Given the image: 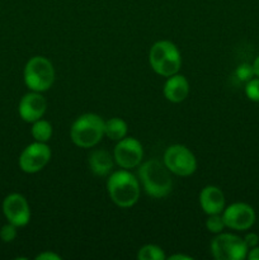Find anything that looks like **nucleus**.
<instances>
[{"instance_id": "1", "label": "nucleus", "mask_w": 259, "mask_h": 260, "mask_svg": "<svg viewBox=\"0 0 259 260\" xmlns=\"http://www.w3.org/2000/svg\"><path fill=\"white\" fill-rule=\"evenodd\" d=\"M139 179L147 196L152 198H164L172 192V173L164 162L150 159L139 165Z\"/></svg>"}, {"instance_id": "2", "label": "nucleus", "mask_w": 259, "mask_h": 260, "mask_svg": "<svg viewBox=\"0 0 259 260\" xmlns=\"http://www.w3.org/2000/svg\"><path fill=\"white\" fill-rule=\"evenodd\" d=\"M107 190L114 205L121 208H130L140 200V180L130 170H117L109 175Z\"/></svg>"}, {"instance_id": "3", "label": "nucleus", "mask_w": 259, "mask_h": 260, "mask_svg": "<svg viewBox=\"0 0 259 260\" xmlns=\"http://www.w3.org/2000/svg\"><path fill=\"white\" fill-rule=\"evenodd\" d=\"M104 119L95 113H84L74 121L70 128V139L81 149H91L104 136Z\"/></svg>"}, {"instance_id": "4", "label": "nucleus", "mask_w": 259, "mask_h": 260, "mask_svg": "<svg viewBox=\"0 0 259 260\" xmlns=\"http://www.w3.org/2000/svg\"><path fill=\"white\" fill-rule=\"evenodd\" d=\"M149 62L152 70L160 76L169 78L178 74L182 66V56L177 46L168 40H161L151 46Z\"/></svg>"}, {"instance_id": "5", "label": "nucleus", "mask_w": 259, "mask_h": 260, "mask_svg": "<svg viewBox=\"0 0 259 260\" xmlns=\"http://www.w3.org/2000/svg\"><path fill=\"white\" fill-rule=\"evenodd\" d=\"M24 84L32 91H47L55 81V69L52 62L43 56L29 58L24 66Z\"/></svg>"}, {"instance_id": "6", "label": "nucleus", "mask_w": 259, "mask_h": 260, "mask_svg": "<svg viewBox=\"0 0 259 260\" xmlns=\"http://www.w3.org/2000/svg\"><path fill=\"white\" fill-rule=\"evenodd\" d=\"M163 162L172 174L178 177H189L197 170V159L195 154L184 145H172L163 156Z\"/></svg>"}, {"instance_id": "7", "label": "nucleus", "mask_w": 259, "mask_h": 260, "mask_svg": "<svg viewBox=\"0 0 259 260\" xmlns=\"http://www.w3.org/2000/svg\"><path fill=\"white\" fill-rule=\"evenodd\" d=\"M248 246L244 239L229 233L216 235L211 243V253L217 260H244L248 255Z\"/></svg>"}, {"instance_id": "8", "label": "nucleus", "mask_w": 259, "mask_h": 260, "mask_svg": "<svg viewBox=\"0 0 259 260\" xmlns=\"http://www.w3.org/2000/svg\"><path fill=\"white\" fill-rule=\"evenodd\" d=\"M114 162L122 169H134L142 162L144 149L141 142L131 136H126L117 141L113 150Z\"/></svg>"}, {"instance_id": "9", "label": "nucleus", "mask_w": 259, "mask_h": 260, "mask_svg": "<svg viewBox=\"0 0 259 260\" xmlns=\"http://www.w3.org/2000/svg\"><path fill=\"white\" fill-rule=\"evenodd\" d=\"M51 155V149L46 142H32L20 154L18 160L19 168L27 174H36L45 169L50 162Z\"/></svg>"}, {"instance_id": "10", "label": "nucleus", "mask_w": 259, "mask_h": 260, "mask_svg": "<svg viewBox=\"0 0 259 260\" xmlns=\"http://www.w3.org/2000/svg\"><path fill=\"white\" fill-rule=\"evenodd\" d=\"M222 218L226 228L235 231H246L255 223V211L250 205L244 202H235L225 207Z\"/></svg>"}, {"instance_id": "11", "label": "nucleus", "mask_w": 259, "mask_h": 260, "mask_svg": "<svg viewBox=\"0 0 259 260\" xmlns=\"http://www.w3.org/2000/svg\"><path fill=\"white\" fill-rule=\"evenodd\" d=\"M3 212L8 222L17 228L28 225L30 220V208L24 196L19 193H12L3 201Z\"/></svg>"}, {"instance_id": "12", "label": "nucleus", "mask_w": 259, "mask_h": 260, "mask_svg": "<svg viewBox=\"0 0 259 260\" xmlns=\"http://www.w3.org/2000/svg\"><path fill=\"white\" fill-rule=\"evenodd\" d=\"M46 109H47V101L42 93L30 90L20 99L18 113L23 121L27 123H33L45 116Z\"/></svg>"}, {"instance_id": "13", "label": "nucleus", "mask_w": 259, "mask_h": 260, "mask_svg": "<svg viewBox=\"0 0 259 260\" xmlns=\"http://www.w3.org/2000/svg\"><path fill=\"white\" fill-rule=\"evenodd\" d=\"M200 205L206 215H218L225 210V196L216 185H206L200 193Z\"/></svg>"}, {"instance_id": "14", "label": "nucleus", "mask_w": 259, "mask_h": 260, "mask_svg": "<svg viewBox=\"0 0 259 260\" xmlns=\"http://www.w3.org/2000/svg\"><path fill=\"white\" fill-rule=\"evenodd\" d=\"M163 91L167 101L172 103H182L189 94V83L185 76L174 74L167 79Z\"/></svg>"}, {"instance_id": "15", "label": "nucleus", "mask_w": 259, "mask_h": 260, "mask_svg": "<svg viewBox=\"0 0 259 260\" xmlns=\"http://www.w3.org/2000/svg\"><path fill=\"white\" fill-rule=\"evenodd\" d=\"M89 168L96 177H106L112 172L114 167V159L107 150H93L89 155Z\"/></svg>"}, {"instance_id": "16", "label": "nucleus", "mask_w": 259, "mask_h": 260, "mask_svg": "<svg viewBox=\"0 0 259 260\" xmlns=\"http://www.w3.org/2000/svg\"><path fill=\"white\" fill-rule=\"evenodd\" d=\"M127 131H128V126L119 117H113L104 122V136L111 139L112 141H119L126 137Z\"/></svg>"}, {"instance_id": "17", "label": "nucleus", "mask_w": 259, "mask_h": 260, "mask_svg": "<svg viewBox=\"0 0 259 260\" xmlns=\"http://www.w3.org/2000/svg\"><path fill=\"white\" fill-rule=\"evenodd\" d=\"M30 134H32V137L35 139V141L46 142L47 144L53 134L52 124L48 121H46V119H38V121L33 122Z\"/></svg>"}, {"instance_id": "18", "label": "nucleus", "mask_w": 259, "mask_h": 260, "mask_svg": "<svg viewBox=\"0 0 259 260\" xmlns=\"http://www.w3.org/2000/svg\"><path fill=\"white\" fill-rule=\"evenodd\" d=\"M137 259L139 260H165L167 255H165L164 250L160 246L154 245V244H147L140 248L137 251Z\"/></svg>"}, {"instance_id": "19", "label": "nucleus", "mask_w": 259, "mask_h": 260, "mask_svg": "<svg viewBox=\"0 0 259 260\" xmlns=\"http://www.w3.org/2000/svg\"><path fill=\"white\" fill-rule=\"evenodd\" d=\"M225 222H223V218L221 213L218 215H210L208 218L206 220V229L210 231L211 234H221L225 229Z\"/></svg>"}, {"instance_id": "20", "label": "nucleus", "mask_w": 259, "mask_h": 260, "mask_svg": "<svg viewBox=\"0 0 259 260\" xmlns=\"http://www.w3.org/2000/svg\"><path fill=\"white\" fill-rule=\"evenodd\" d=\"M245 95L249 101L259 103V78L250 79L245 85Z\"/></svg>"}, {"instance_id": "21", "label": "nucleus", "mask_w": 259, "mask_h": 260, "mask_svg": "<svg viewBox=\"0 0 259 260\" xmlns=\"http://www.w3.org/2000/svg\"><path fill=\"white\" fill-rule=\"evenodd\" d=\"M235 75L240 81L248 83L250 79H253L254 76H255L254 75L253 65H250V63H241V65H239L238 68H236Z\"/></svg>"}, {"instance_id": "22", "label": "nucleus", "mask_w": 259, "mask_h": 260, "mask_svg": "<svg viewBox=\"0 0 259 260\" xmlns=\"http://www.w3.org/2000/svg\"><path fill=\"white\" fill-rule=\"evenodd\" d=\"M17 238V226H14L13 223H8L4 225L0 230V239H2L4 243H12Z\"/></svg>"}, {"instance_id": "23", "label": "nucleus", "mask_w": 259, "mask_h": 260, "mask_svg": "<svg viewBox=\"0 0 259 260\" xmlns=\"http://www.w3.org/2000/svg\"><path fill=\"white\" fill-rule=\"evenodd\" d=\"M244 241H245L248 249H251L259 244V236L255 233H248L244 236Z\"/></svg>"}, {"instance_id": "24", "label": "nucleus", "mask_w": 259, "mask_h": 260, "mask_svg": "<svg viewBox=\"0 0 259 260\" xmlns=\"http://www.w3.org/2000/svg\"><path fill=\"white\" fill-rule=\"evenodd\" d=\"M37 260H61V256L53 251H43L36 256Z\"/></svg>"}, {"instance_id": "25", "label": "nucleus", "mask_w": 259, "mask_h": 260, "mask_svg": "<svg viewBox=\"0 0 259 260\" xmlns=\"http://www.w3.org/2000/svg\"><path fill=\"white\" fill-rule=\"evenodd\" d=\"M246 258H248L249 260H259V245L249 249Z\"/></svg>"}, {"instance_id": "26", "label": "nucleus", "mask_w": 259, "mask_h": 260, "mask_svg": "<svg viewBox=\"0 0 259 260\" xmlns=\"http://www.w3.org/2000/svg\"><path fill=\"white\" fill-rule=\"evenodd\" d=\"M170 260H193L192 256L184 255V254H174V255H170Z\"/></svg>"}, {"instance_id": "27", "label": "nucleus", "mask_w": 259, "mask_h": 260, "mask_svg": "<svg viewBox=\"0 0 259 260\" xmlns=\"http://www.w3.org/2000/svg\"><path fill=\"white\" fill-rule=\"evenodd\" d=\"M253 65V70H254V75L258 76L259 78V56H256V58L254 60V62L251 63Z\"/></svg>"}]
</instances>
